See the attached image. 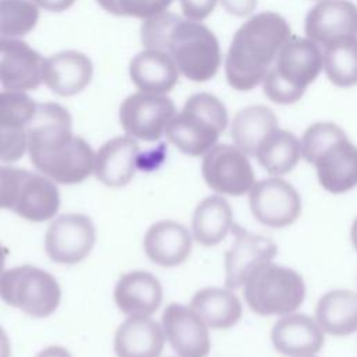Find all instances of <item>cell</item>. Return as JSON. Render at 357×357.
Returning <instances> with one entry per match:
<instances>
[{
  "mask_svg": "<svg viewBox=\"0 0 357 357\" xmlns=\"http://www.w3.org/2000/svg\"><path fill=\"white\" fill-rule=\"evenodd\" d=\"M26 139L31 163L54 183L79 184L93 174L95 152L73 132V119L64 106L39 103L28 124Z\"/></svg>",
  "mask_w": 357,
  "mask_h": 357,
  "instance_id": "1",
  "label": "cell"
},
{
  "mask_svg": "<svg viewBox=\"0 0 357 357\" xmlns=\"http://www.w3.org/2000/svg\"><path fill=\"white\" fill-rule=\"evenodd\" d=\"M141 42L146 49L166 52L178 73L194 82L212 79L222 63L215 33L198 21L183 20L172 13L145 20Z\"/></svg>",
  "mask_w": 357,
  "mask_h": 357,
  "instance_id": "2",
  "label": "cell"
},
{
  "mask_svg": "<svg viewBox=\"0 0 357 357\" xmlns=\"http://www.w3.org/2000/svg\"><path fill=\"white\" fill-rule=\"evenodd\" d=\"M290 38V25L278 13L262 11L247 20L236 31L226 54L225 74L229 85L244 92L262 84Z\"/></svg>",
  "mask_w": 357,
  "mask_h": 357,
  "instance_id": "3",
  "label": "cell"
},
{
  "mask_svg": "<svg viewBox=\"0 0 357 357\" xmlns=\"http://www.w3.org/2000/svg\"><path fill=\"white\" fill-rule=\"evenodd\" d=\"M301 155L315 167L321 187L344 194L357 185V146L332 121L311 124L301 137Z\"/></svg>",
  "mask_w": 357,
  "mask_h": 357,
  "instance_id": "4",
  "label": "cell"
},
{
  "mask_svg": "<svg viewBox=\"0 0 357 357\" xmlns=\"http://www.w3.org/2000/svg\"><path fill=\"white\" fill-rule=\"evenodd\" d=\"M324 70V52L308 38L293 36L262 81L265 96L278 105L298 102Z\"/></svg>",
  "mask_w": 357,
  "mask_h": 357,
  "instance_id": "5",
  "label": "cell"
},
{
  "mask_svg": "<svg viewBox=\"0 0 357 357\" xmlns=\"http://www.w3.org/2000/svg\"><path fill=\"white\" fill-rule=\"evenodd\" d=\"M229 114L223 102L208 92L191 95L183 109L173 116L166 137L181 153L204 156L227 128Z\"/></svg>",
  "mask_w": 357,
  "mask_h": 357,
  "instance_id": "6",
  "label": "cell"
},
{
  "mask_svg": "<svg viewBox=\"0 0 357 357\" xmlns=\"http://www.w3.org/2000/svg\"><path fill=\"white\" fill-rule=\"evenodd\" d=\"M303 276L272 261L254 268L243 283V296L250 310L262 317L297 311L305 300Z\"/></svg>",
  "mask_w": 357,
  "mask_h": 357,
  "instance_id": "7",
  "label": "cell"
},
{
  "mask_svg": "<svg viewBox=\"0 0 357 357\" xmlns=\"http://www.w3.org/2000/svg\"><path fill=\"white\" fill-rule=\"evenodd\" d=\"M0 300L32 318H46L60 305L61 287L50 272L20 265L0 275Z\"/></svg>",
  "mask_w": 357,
  "mask_h": 357,
  "instance_id": "8",
  "label": "cell"
},
{
  "mask_svg": "<svg viewBox=\"0 0 357 357\" xmlns=\"http://www.w3.org/2000/svg\"><path fill=\"white\" fill-rule=\"evenodd\" d=\"M201 173L205 184L220 195L241 197L255 184L250 159L236 145L216 144L202 156Z\"/></svg>",
  "mask_w": 357,
  "mask_h": 357,
  "instance_id": "9",
  "label": "cell"
},
{
  "mask_svg": "<svg viewBox=\"0 0 357 357\" xmlns=\"http://www.w3.org/2000/svg\"><path fill=\"white\" fill-rule=\"evenodd\" d=\"M96 243L92 219L84 213H63L52 219L45 233V252L60 265H75L84 261Z\"/></svg>",
  "mask_w": 357,
  "mask_h": 357,
  "instance_id": "10",
  "label": "cell"
},
{
  "mask_svg": "<svg viewBox=\"0 0 357 357\" xmlns=\"http://www.w3.org/2000/svg\"><path fill=\"white\" fill-rule=\"evenodd\" d=\"M174 114L176 105L170 98L148 92L127 96L119 109V120L126 134L145 142L159 141Z\"/></svg>",
  "mask_w": 357,
  "mask_h": 357,
  "instance_id": "11",
  "label": "cell"
},
{
  "mask_svg": "<svg viewBox=\"0 0 357 357\" xmlns=\"http://www.w3.org/2000/svg\"><path fill=\"white\" fill-rule=\"evenodd\" d=\"M252 216L271 229L291 226L301 215V195L293 184L279 176L255 181L248 192Z\"/></svg>",
  "mask_w": 357,
  "mask_h": 357,
  "instance_id": "12",
  "label": "cell"
},
{
  "mask_svg": "<svg viewBox=\"0 0 357 357\" xmlns=\"http://www.w3.org/2000/svg\"><path fill=\"white\" fill-rule=\"evenodd\" d=\"M38 103L21 91H0V160L13 163L28 152L26 128Z\"/></svg>",
  "mask_w": 357,
  "mask_h": 357,
  "instance_id": "13",
  "label": "cell"
},
{
  "mask_svg": "<svg viewBox=\"0 0 357 357\" xmlns=\"http://www.w3.org/2000/svg\"><path fill=\"white\" fill-rule=\"evenodd\" d=\"M233 243L225 254V284L234 290L243 287L250 272L278 254L276 243L262 234H255L240 225L231 227Z\"/></svg>",
  "mask_w": 357,
  "mask_h": 357,
  "instance_id": "14",
  "label": "cell"
},
{
  "mask_svg": "<svg viewBox=\"0 0 357 357\" xmlns=\"http://www.w3.org/2000/svg\"><path fill=\"white\" fill-rule=\"evenodd\" d=\"M162 326L170 347L178 357H208L211 351L209 328L190 307L169 304L162 314Z\"/></svg>",
  "mask_w": 357,
  "mask_h": 357,
  "instance_id": "15",
  "label": "cell"
},
{
  "mask_svg": "<svg viewBox=\"0 0 357 357\" xmlns=\"http://www.w3.org/2000/svg\"><path fill=\"white\" fill-rule=\"evenodd\" d=\"M304 32L321 49L357 38V6L349 0H319L305 17Z\"/></svg>",
  "mask_w": 357,
  "mask_h": 357,
  "instance_id": "16",
  "label": "cell"
},
{
  "mask_svg": "<svg viewBox=\"0 0 357 357\" xmlns=\"http://www.w3.org/2000/svg\"><path fill=\"white\" fill-rule=\"evenodd\" d=\"M45 59L18 38H0V85L7 91H32L43 81Z\"/></svg>",
  "mask_w": 357,
  "mask_h": 357,
  "instance_id": "17",
  "label": "cell"
},
{
  "mask_svg": "<svg viewBox=\"0 0 357 357\" xmlns=\"http://www.w3.org/2000/svg\"><path fill=\"white\" fill-rule=\"evenodd\" d=\"M324 333L312 317L291 312L273 324L271 342L276 351L287 357L315 356L324 346Z\"/></svg>",
  "mask_w": 357,
  "mask_h": 357,
  "instance_id": "18",
  "label": "cell"
},
{
  "mask_svg": "<svg viewBox=\"0 0 357 357\" xmlns=\"http://www.w3.org/2000/svg\"><path fill=\"white\" fill-rule=\"evenodd\" d=\"M139 145L130 135L110 138L95 152L93 174L110 188L127 185L135 176Z\"/></svg>",
  "mask_w": 357,
  "mask_h": 357,
  "instance_id": "19",
  "label": "cell"
},
{
  "mask_svg": "<svg viewBox=\"0 0 357 357\" xmlns=\"http://www.w3.org/2000/svg\"><path fill=\"white\" fill-rule=\"evenodd\" d=\"M113 298L126 317H152L162 304L163 287L152 273L130 271L116 282Z\"/></svg>",
  "mask_w": 357,
  "mask_h": 357,
  "instance_id": "20",
  "label": "cell"
},
{
  "mask_svg": "<svg viewBox=\"0 0 357 357\" xmlns=\"http://www.w3.org/2000/svg\"><path fill=\"white\" fill-rule=\"evenodd\" d=\"M192 240L191 231L184 225L172 219H162L145 231L144 251L155 265L173 268L187 261Z\"/></svg>",
  "mask_w": 357,
  "mask_h": 357,
  "instance_id": "21",
  "label": "cell"
},
{
  "mask_svg": "<svg viewBox=\"0 0 357 357\" xmlns=\"http://www.w3.org/2000/svg\"><path fill=\"white\" fill-rule=\"evenodd\" d=\"M93 75L92 60L77 50H63L43 63V82L60 96H73L84 91Z\"/></svg>",
  "mask_w": 357,
  "mask_h": 357,
  "instance_id": "22",
  "label": "cell"
},
{
  "mask_svg": "<svg viewBox=\"0 0 357 357\" xmlns=\"http://www.w3.org/2000/svg\"><path fill=\"white\" fill-rule=\"evenodd\" d=\"M166 336L160 322L152 317H127L116 329V357H160Z\"/></svg>",
  "mask_w": 357,
  "mask_h": 357,
  "instance_id": "23",
  "label": "cell"
},
{
  "mask_svg": "<svg viewBox=\"0 0 357 357\" xmlns=\"http://www.w3.org/2000/svg\"><path fill=\"white\" fill-rule=\"evenodd\" d=\"M60 202L57 183L39 172H28L13 212L28 222L40 223L56 218Z\"/></svg>",
  "mask_w": 357,
  "mask_h": 357,
  "instance_id": "24",
  "label": "cell"
},
{
  "mask_svg": "<svg viewBox=\"0 0 357 357\" xmlns=\"http://www.w3.org/2000/svg\"><path fill=\"white\" fill-rule=\"evenodd\" d=\"M130 78L139 92L165 95L177 84L178 70L173 59L162 50L145 49L128 66Z\"/></svg>",
  "mask_w": 357,
  "mask_h": 357,
  "instance_id": "25",
  "label": "cell"
},
{
  "mask_svg": "<svg viewBox=\"0 0 357 357\" xmlns=\"http://www.w3.org/2000/svg\"><path fill=\"white\" fill-rule=\"evenodd\" d=\"M233 225V209L229 201L220 194H213L205 197L195 206L191 218V234L198 244L213 247L226 238Z\"/></svg>",
  "mask_w": 357,
  "mask_h": 357,
  "instance_id": "26",
  "label": "cell"
},
{
  "mask_svg": "<svg viewBox=\"0 0 357 357\" xmlns=\"http://www.w3.org/2000/svg\"><path fill=\"white\" fill-rule=\"evenodd\" d=\"M209 329L226 331L234 326L243 315V304L229 287L208 286L199 289L188 304Z\"/></svg>",
  "mask_w": 357,
  "mask_h": 357,
  "instance_id": "27",
  "label": "cell"
},
{
  "mask_svg": "<svg viewBox=\"0 0 357 357\" xmlns=\"http://www.w3.org/2000/svg\"><path fill=\"white\" fill-rule=\"evenodd\" d=\"M315 319L331 336H349L357 331V293L335 289L321 296L315 307Z\"/></svg>",
  "mask_w": 357,
  "mask_h": 357,
  "instance_id": "28",
  "label": "cell"
},
{
  "mask_svg": "<svg viewBox=\"0 0 357 357\" xmlns=\"http://www.w3.org/2000/svg\"><path fill=\"white\" fill-rule=\"evenodd\" d=\"M254 158L271 176H284L303 158L301 141L293 132L278 127L264 137Z\"/></svg>",
  "mask_w": 357,
  "mask_h": 357,
  "instance_id": "29",
  "label": "cell"
},
{
  "mask_svg": "<svg viewBox=\"0 0 357 357\" xmlns=\"http://www.w3.org/2000/svg\"><path fill=\"white\" fill-rule=\"evenodd\" d=\"M278 127V117L272 109L264 105H251L236 113L230 134L238 149L247 156H254L264 137Z\"/></svg>",
  "mask_w": 357,
  "mask_h": 357,
  "instance_id": "30",
  "label": "cell"
},
{
  "mask_svg": "<svg viewBox=\"0 0 357 357\" xmlns=\"http://www.w3.org/2000/svg\"><path fill=\"white\" fill-rule=\"evenodd\" d=\"M324 52V70L328 79L339 88L357 84V38L328 45Z\"/></svg>",
  "mask_w": 357,
  "mask_h": 357,
  "instance_id": "31",
  "label": "cell"
},
{
  "mask_svg": "<svg viewBox=\"0 0 357 357\" xmlns=\"http://www.w3.org/2000/svg\"><path fill=\"white\" fill-rule=\"evenodd\" d=\"M39 6L33 0H0V35L18 38L38 24Z\"/></svg>",
  "mask_w": 357,
  "mask_h": 357,
  "instance_id": "32",
  "label": "cell"
},
{
  "mask_svg": "<svg viewBox=\"0 0 357 357\" xmlns=\"http://www.w3.org/2000/svg\"><path fill=\"white\" fill-rule=\"evenodd\" d=\"M28 170L0 165V209L14 211Z\"/></svg>",
  "mask_w": 357,
  "mask_h": 357,
  "instance_id": "33",
  "label": "cell"
},
{
  "mask_svg": "<svg viewBox=\"0 0 357 357\" xmlns=\"http://www.w3.org/2000/svg\"><path fill=\"white\" fill-rule=\"evenodd\" d=\"M173 0H116L114 14L148 20L167 10Z\"/></svg>",
  "mask_w": 357,
  "mask_h": 357,
  "instance_id": "34",
  "label": "cell"
},
{
  "mask_svg": "<svg viewBox=\"0 0 357 357\" xmlns=\"http://www.w3.org/2000/svg\"><path fill=\"white\" fill-rule=\"evenodd\" d=\"M218 0H180V7L187 20L201 22L212 14Z\"/></svg>",
  "mask_w": 357,
  "mask_h": 357,
  "instance_id": "35",
  "label": "cell"
},
{
  "mask_svg": "<svg viewBox=\"0 0 357 357\" xmlns=\"http://www.w3.org/2000/svg\"><path fill=\"white\" fill-rule=\"evenodd\" d=\"M223 8L234 17H247L257 7V0H220Z\"/></svg>",
  "mask_w": 357,
  "mask_h": 357,
  "instance_id": "36",
  "label": "cell"
},
{
  "mask_svg": "<svg viewBox=\"0 0 357 357\" xmlns=\"http://www.w3.org/2000/svg\"><path fill=\"white\" fill-rule=\"evenodd\" d=\"M40 8L52 11V13H60L68 10L75 0H33Z\"/></svg>",
  "mask_w": 357,
  "mask_h": 357,
  "instance_id": "37",
  "label": "cell"
},
{
  "mask_svg": "<svg viewBox=\"0 0 357 357\" xmlns=\"http://www.w3.org/2000/svg\"><path fill=\"white\" fill-rule=\"evenodd\" d=\"M35 357H73V354L63 346H47L42 349Z\"/></svg>",
  "mask_w": 357,
  "mask_h": 357,
  "instance_id": "38",
  "label": "cell"
},
{
  "mask_svg": "<svg viewBox=\"0 0 357 357\" xmlns=\"http://www.w3.org/2000/svg\"><path fill=\"white\" fill-rule=\"evenodd\" d=\"M0 357H11L10 337L1 325H0Z\"/></svg>",
  "mask_w": 357,
  "mask_h": 357,
  "instance_id": "39",
  "label": "cell"
},
{
  "mask_svg": "<svg viewBox=\"0 0 357 357\" xmlns=\"http://www.w3.org/2000/svg\"><path fill=\"white\" fill-rule=\"evenodd\" d=\"M98 4L107 13L114 14V7H116V0H96Z\"/></svg>",
  "mask_w": 357,
  "mask_h": 357,
  "instance_id": "40",
  "label": "cell"
},
{
  "mask_svg": "<svg viewBox=\"0 0 357 357\" xmlns=\"http://www.w3.org/2000/svg\"><path fill=\"white\" fill-rule=\"evenodd\" d=\"M350 240H351V244H353L354 250L357 251V218L353 220V225H351V229H350Z\"/></svg>",
  "mask_w": 357,
  "mask_h": 357,
  "instance_id": "41",
  "label": "cell"
},
{
  "mask_svg": "<svg viewBox=\"0 0 357 357\" xmlns=\"http://www.w3.org/2000/svg\"><path fill=\"white\" fill-rule=\"evenodd\" d=\"M4 265H6V250L0 244V275L4 272Z\"/></svg>",
  "mask_w": 357,
  "mask_h": 357,
  "instance_id": "42",
  "label": "cell"
},
{
  "mask_svg": "<svg viewBox=\"0 0 357 357\" xmlns=\"http://www.w3.org/2000/svg\"><path fill=\"white\" fill-rule=\"evenodd\" d=\"M305 357H315V356H305Z\"/></svg>",
  "mask_w": 357,
  "mask_h": 357,
  "instance_id": "43",
  "label": "cell"
},
{
  "mask_svg": "<svg viewBox=\"0 0 357 357\" xmlns=\"http://www.w3.org/2000/svg\"><path fill=\"white\" fill-rule=\"evenodd\" d=\"M176 357H178V356H176Z\"/></svg>",
  "mask_w": 357,
  "mask_h": 357,
  "instance_id": "44",
  "label": "cell"
}]
</instances>
